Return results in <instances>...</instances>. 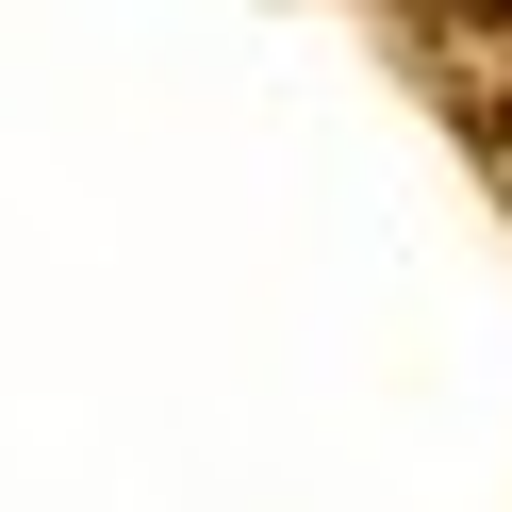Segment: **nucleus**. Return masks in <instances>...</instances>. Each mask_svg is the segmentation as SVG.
<instances>
[{
  "instance_id": "1",
  "label": "nucleus",
  "mask_w": 512,
  "mask_h": 512,
  "mask_svg": "<svg viewBox=\"0 0 512 512\" xmlns=\"http://www.w3.org/2000/svg\"><path fill=\"white\" fill-rule=\"evenodd\" d=\"M496 199H512V166H496Z\"/></svg>"
}]
</instances>
